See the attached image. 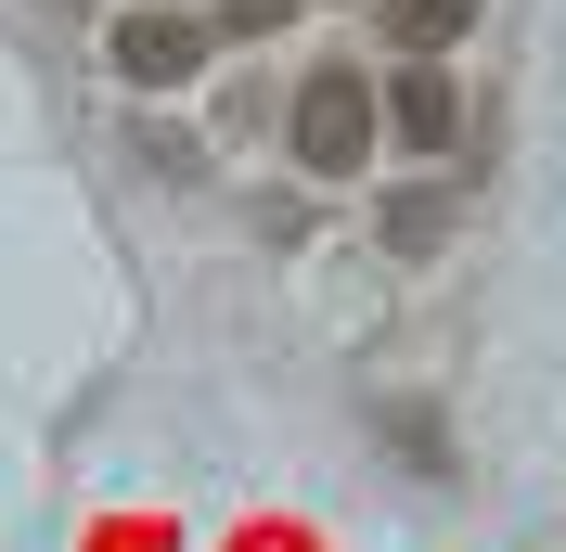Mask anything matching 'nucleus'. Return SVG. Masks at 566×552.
<instances>
[{
  "label": "nucleus",
  "mask_w": 566,
  "mask_h": 552,
  "mask_svg": "<svg viewBox=\"0 0 566 552\" xmlns=\"http://www.w3.org/2000/svg\"><path fill=\"white\" fill-rule=\"evenodd\" d=\"M283 141H296V168L310 180H348V168H374V77L360 65H310L296 77V104H283Z\"/></svg>",
  "instance_id": "f257e3e1"
},
{
  "label": "nucleus",
  "mask_w": 566,
  "mask_h": 552,
  "mask_svg": "<svg viewBox=\"0 0 566 552\" xmlns=\"http://www.w3.org/2000/svg\"><path fill=\"white\" fill-rule=\"evenodd\" d=\"M104 65L129 77V91H180L193 65H219V39H207V13H180V0H129L104 26Z\"/></svg>",
  "instance_id": "f03ea898"
},
{
  "label": "nucleus",
  "mask_w": 566,
  "mask_h": 552,
  "mask_svg": "<svg viewBox=\"0 0 566 552\" xmlns=\"http://www.w3.org/2000/svg\"><path fill=\"white\" fill-rule=\"evenodd\" d=\"M374 129H399L412 155H451V141H463V91H451V65H438V52H412V65L374 91Z\"/></svg>",
  "instance_id": "7ed1b4c3"
},
{
  "label": "nucleus",
  "mask_w": 566,
  "mask_h": 552,
  "mask_svg": "<svg viewBox=\"0 0 566 552\" xmlns=\"http://www.w3.org/2000/svg\"><path fill=\"white\" fill-rule=\"evenodd\" d=\"M374 244H387V257H438V244H451V193H438V180L387 193V206H374Z\"/></svg>",
  "instance_id": "20e7f679"
},
{
  "label": "nucleus",
  "mask_w": 566,
  "mask_h": 552,
  "mask_svg": "<svg viewBox=\"0 0 566 552\" xmlns=\"http://www.w3.org/2000/svg\"><path fill=\"white\" fill-rule=\"evenodd\" d=\"M374 26H387V52H451L476 26V0H374Z\"/></svg>",
  "instance_id": "39448f33"
},
{
  "label": "nucleus",
  "mask_w": 566,
  "mask_h": 552,
  "mask_svg": "<svg viewBox=\"0 0 566 552\" xmlns=\"http://www.w3.org/2000/svg\"><path fill=\"white\" fill-rule=\"evenodd\" d=\"M374 424H387V449L412 463V476H451V424H438V412H412V399H387Z\"/></svg>",
  "instance_id": "423d86ee"
},
{
  "label": "nucleus",
  "mask_w": 566,
  "mask_h": 552,
  "mask_svg": "<svg viewBox=\"0 0 566 552\" xmlns=\"http://www.w3.org/2000/svg\"><path fill=\"white\" fill-rule=\"evenodd\" d=\"M271 26H296V0H219V52H232V39H271Z\"/></svg>",
  "instance_id": "0eeeda50"
}]
</instances>
